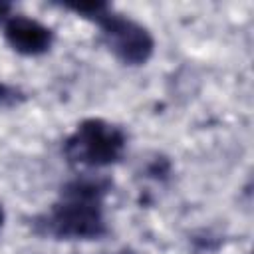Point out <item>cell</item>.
Wrapping results in <instances>:
<instances>
[{
	"instance_id": "277c9868",
	"label": "cell",
	"mask_w": 254,
	"mask_h": 254,
	"mask_svg": "<svg viewBox=\"0 0 254 254\" xmlns=\"http://www.w3.org/2000/svg\"><path fill=\"white\" fill-rule=\"evenodd\" d=\"M4 38L14 52L22 56H40L50 50L54 32L38 20L26 16H10L4 24Z\"/></svg>"
},
{
	"instance_id": "6da1fadb",
	"label": "cell",
	"mask_w": 254,
	"mask_h": 254,
	"mask_svg": "<svg viewBox=\"0 0 254 254\" xmlns=\"http://www.w3.org/2000/svg\"><path fill=\"white\" fill-rule=\"evenodd\" d=\"M111 183L99 177L73 179L62 187L60 198L36 228L58 240H97L107 232L103 198Z\"/></svg>"
},
{
	"instance_id": "52a82bcc",
	"label": "cell",
	"mask_w": 254,
	"mask_h": 254,
	"mask_svg": "<svg viewBox=\"0 0 254 254\" xmlns=\"http://www.w3.org/2000/svg\"><path fill=\"white\" fill-rule=\"evenodd\" d=\"M2 222H4V210H2V206H0V226H2Z\"/></svg>"
},
{
	"instance_id": "ba28073f",
	"label": "cell",
	"mask_w": 254,
	"mask_h": 254,
	"mask_svg": "<svg viewBox=\"0 0 254 254\" xmlns=\"http://www.w3.org/2000/svg\"><path fill=\"white\" fill-rule=\"evenodd\" d=\"M121 254H131V252H121Z\"/></svg>"
},
{
	"instance_id": "8992f818",
	"label": "cell",
	"mask_w": 254,
	"mask_h": 254,
	"mask_svg": "<svg viewBox=\"0 0 254 254\" xmlns=\"http://www.w3.org/2000/svg\"><path fill=\"white\" fill-rule=\"evenodd\" d=\"M10 12V4H6V2H0V20L6 16Z\"/></svg>"
},
{
	"instance_id": "3957f363",
	"label": "cell",
	"mask_w": 254,
	"mask_h": 254,
	"mask_svg": "<svg viewBox=\"0 0 254 254\" xmlns=\"http://www.w3.org/2000/svg\"><path fill=\"white\" fill-rule=\"evenodd\" d=\"M93 22L99 26L105 46L125 65H141L153 56L155 40L149 30L137 24L135 20L115 14L109 8Z\"/></svg>"
},
{
	"instance_id": "7a4b0ae2",
	"label": "cell",
	"mask_w": 254,
	"mask_h": 254,
	"mask_svg": "<svg viewBox=\"0 0 254 254\" xmlns=\"http://www.w3.org/2000/svg\"><path fill=\"white\" fill-rule=\"evenodd\" d=\"M127 145L125 131L105 119H83L64 143V155L69 163L101 169L117 163Z\"/></svg>"
},
{
	"instance_id": "5b68a950",
	"label": "cell",
	"mask_w": 254,
	"mask_h": 254,
	"mask_svg": "<svg viewBox=\"0 0 254 254\" xmlns=\"http://www.w3.org/2000/svg\"><path fill=\"white\" fill-rule=\"evenodd\" d=\"M22 99H24V95H22L16 87H12V85L0 81V107L14 105V103H18V101H22Z\"/></svg>"
}]
</instances>
